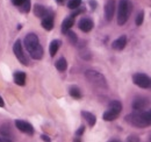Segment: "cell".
I'll list each match as a JSON object with an SVG mask.
<instances>
[{
    "label": "cell",
    "instance_id": "cell-1",
    "mask_svg": "<svg viewBox=\"0 0 151 142\" xmlns=\"http://www.w3.org/2000/svg\"><path fill=\"white\" fill-rule=\"evenodd\" d=\"M126 121L134 127L137 128H145L149 127L151 124V113L150 111H143V109H135L132 113L126 117Z\"/></svg>",
    "mask_w": 151,
    "mask_h": 142
},
{
    "label": "cell",
    "instance_id": "cell-2",
    "mask_svg": "<svg viewBox=\"0 0 151 142\" xmlns=\"http://www.w3.org/2000/svg\"><path fill=\"white\" fill-rule=\"evenodd\" d=\"M24 46L27 51L34 59H41L43 57V48L40 44V40L36 34L30 33L24 38Z\"/></svg>",
    "mask_w": 151,
    "mask_h": 142
},
{
    "label": "cell",
    "instance_id": "cell-3",
    "mask_svg": "<svg viewBox=\"0 0 151 142\" xmlns=\"http://www.w3.org/2000/svg\"><path fill=\"white\" fill-rule=\"evenodd\" d=\"M132 12V4L130 0H120L117 7V23L119 26L126 25Z\"/></svg>",
    "mask_w": 151,
    "mask_h": 142
},
{
    "label": "cell",
    "instance_id": "cell-4",
    "mask_svg": "<svg viewBox=\"0 0 151 142\" xmlns=\"http://www.w3.org/2000/svg\"><path fill=\"white\" fill-rule=\"evenodd\" d=\"M85 77L86 79L91 83L95 85L96 88H100V89H107V82H106V78L102 73L98 72L95 70H86L85 72Z\"/></svg>",
    "mask_w": 151,
    "mask_h": 142
},
{
    "label": "cell",
    "instance_id": "cell-5",
    "mask_svg": "<svg viewBox=\"0 0 151 142\" xmlns=\"http://www.w3.org/2000/svg\"><path fill=\"white\" fill-rule=\"evenodd\" d=\"M132 82L135 85H137L142 89H149L151 85L150 77L147 76L145 73H141V72L132 75Z\"/></svg>",
    "mask_w": 151,
    "mask_h": 142
},
{
    "label": "cell",
    "instance_id": "cell-6",
    "mask_svg": "<svg viewBox=\"0 0 151 142\" xmlns=\"http://www.w3.org/2000/svg\"><path fill=\"white\" fill-rule=\"evenodd\" d=\"M13 53L17 56V58L20 61L21 64L23 65H28L29 64V59L27 57V55L23 51V48H22V44H21V41L20 40H17V42L14 43L13 46Z\"/></svg>",
    "mask_w": 151,
    "mask_h": 142
},
{
    "label": "cell",
    "instance_id": "cell-7",
    "mask_svg": "<svg viewBox=\"0 0 151 142\" xmlns=\"http://www.w3.org/2000/svg\"><path fill=\"white\" fill-rule=\"evenodd\" d=\"M15 126H17V128L19 129L20 132H22V133H24L27 135H34V128L29 122L23 121V120H17Z\"/></svg>",
    "mask_w": 151,
    "mask_h": 142
},
{
    "label": "cell",
    "instance_id": "cell-8",
    "mask_svg": "<svg viewBox=\"0 0 151 142\" xmlns=\"http://www.w3.org/2000/svg\"><path fill=\"white\" fill-rule=\"evenodd\" d=\"M42 27L47 30H51L54 28V13L51 9H48L47 14L42 18Z\"/></svg>",
    "mask_w": 151,
    "mask_h": 142
},
{
    "label": "cell",
    "instance_id": "cell-9",
    "mask_svg": "<svg viewBox=\"0 0 151 142\" xmlns=\"http://www.w3.org/2000/svg\"><path fill=\"white\" fill-rule=\"evenodd\" d=\"M93 27H94V22L90 18H84L79 21V29L83 30L84 33L91 32L93 29Z\"/></svg>",
    "mask_w": 151,
    "mask_h": 142
},
{
    "label": "cell",
    "instance_id": "cell-10",
    "mask_svg": "<svg viewBox=\"0 0 151 142\" xmlns=\"http://www.w3.org/2000/svg\"><path fill=\"white\" fill-rule=\"evenodd\" d=\"M115 1L114 0H108L107 4L105 5V19L107 21H112L115 12Z\"/></svg>",
    "mask_w": 151,
    "mask_h": 142
},
{
    "label": "cell",
    "instance_id": "cell-11",
    "mask_svg": "<svg viewBox=\"0 0 151 142\" xmlns=\"http://www.w3.org/2000/svg\"><path fill=\"white\" fill-rule=\"evenodd\" d=\"M12 4L19 7L20 11L23 13H28L30 11V0H12Z\"/></svg>",
    "mask_w": 151,
    "mask_h": 142
},
{
    "label": "cell",
    "instance_id": "cell-12",
    "mask_svg": "<svg viewBox=\"0 0 151 142\" xmlns=\"http://www.w3.org/2000/svg\"><path fill=\"white\" fill-rule=\"evenodd\" d=\"M126 44H127V36L122 35L120 36L119 38H116L112 43V48L114 50H122V49H124Z\"/></svg>",
    "mask_w": 151,
    "mask_h": 142
},
{
    "label": "cell",
    "instance_id": "cell-13",
    "mask_svg": "<svg viewBox=\"0 0 151 142\" xmlns=\"http://www.w3.org/2000/svg\"><path fill=\"white\" fill-rule=\"evenodd\" d=\"M147 105H149V100L147 98H137L132 103V108L134 109H144Z\"/></svg>",
    "mask_w": 151,
    "mask_h": 142
},
{
    "label": "cell",
    "instance_id": "cell-14",
    "mask_svg": "<svg viewBox=\"0 0 151 142\" xmlns=\"http://www.w3.org/2000/svg\"><path fill=\"white\" fill-rule=\"evenodd\" d=\"M13 78H14V83L17 85L23 86L26 84V73L23 71H17V72H14Z\"/></svg>",
    "mask_w": 151,
    "mask_h": 142
},
{
    "label": "cell",
    "instance_id": "cell-15",
    "mask_svg": "<svg viewBox=\"0 0 151 142\" xmlns=\"http://www.w3.org/2000/svg\"><path fill=\"white\" fill-rule=\"evenodd\" d=\"M81 115H83V118L86 120V122L90 125L91 127L95 125L96 118H95V115L93 114V113H91V112H86V111H83V112H81Z\"/></svg>",
    "mask_w": 151,
    "mask_h": 142
},
{
    "label": "cell",
    "instance_id": "cell-16",
    "mask_svg": "<svg viewBox=\"0 0 151 142\" xmlns=\"http://www.w3.org/2000/svg\"><path fill=\"white\" fill-rule=\"evenodd\" d=\"M73 23H75V20L72 17H69V18H66L64 21H63V23H62V32L65 34L69 29H71L72 28V26H73Z\"/></svg>",
    "mask_w": 151,
    "mask_h": 142
},
{
    "label": "cell",
    "instance_id": "cell-17",
    "mask_svg": "<svg viewBox=\"0 0 151 142\" xmlns=\"http://www.w3.org/2000/svg\"><path fill=\"white\" fill-rule=\"evenodd\" d=\"M47 12H48V9L42 5H35V7H34V14H35V17L40 19L43 18L47 14Z\"/></svg>",
    "mask_w": 151,
    "mask_h": 142
},
{
    "label": "cell",
    "instance_id": "cell-18",
    "mask_svg": "<svg viewBox=\"0 0 151 142\" xmlns=\"http://www.w3.org/2000/svg\"><path fill=\"white\" fill-rule=\"evenodd\" d=\"M117 117H119V114L115 113L112 109H109V108L104 113V120H105V121H114Z\"/></svg>",
    "mask_w": 151,
    "mask_h": 142
},
{
    "label": "cell",
    "instance_id": "cell-19",
    "mask_svg": "<svg viewBox=\"0 0 151 142\" xmlns=\"http://www.w3.org/2000/svg\"><path fill=\"white\" fill-rule=\"evenodd\" d=\"M55 65H56L57 70L63 72V71L66 70V68H68V62H66V59H65L64 57H60L56 63H55Z\"/></svg>",
    "mask_w": 151,
    "mask_h": 142
},
{
    "label": "cell",
    "instance_id": "cell-20",
    "mask_svg": "<svg viewBox=\"0 0 151 142\" xmlns=\"http://www.w3.org/2000/svg\"><path fill=\"white\" fill-rule=\"evenodd\" d=\"M59 46H60V41L59 40H54L51 43H50V48H49V51H50V55L51 57H54L57 54L58 49H59Z\"/></svg>",
    "mask_w": 151,
    "mask_h": 142
},
{
    "label": "cell",
    "instance_id": "cell-21",
    "mask_svg": "<svg viewBox=\"0 0 151 142\" xmlns=\"http://www.w3.org/2000/svg\"><path fill=\"white\" fill-rule=\"evenodd\" d=\"M108 108L112 109V111H114L115 113L120 114L121 111H122V104H121L119 100H113V101L109 103V107H108Z\"/></svg>",
    "mask_w": 151,
    "mask_h": 142
},
{
    "label": "cell",
    "instance_id": "cell-22",
    "mask_svg": "<svg viewBox=\"0 0 151 142\" xmlns=\"http://www.w3.org/2000/svg\"><path fill=\"white\" fill-rule=\"evenodd\" d=\"M0 134L5 138H11L12 136V130H11V127L8 125H2L1 128H0Z\"/></svg>",
    "mask_w": 151,
    "mask_h": 142
},
{
    "label": "cell",
    "instance_id": "cell-23",
    "mask_svg": "<svg viewBox=\"0 0 151 142\" xmlns=\"http://www.w3.org/2000/svg\"><path fill=\"white\" fill-rule=\"evenodd\" d=\"M70 96L76 98V99H80L81 98V92H80V90L78 89L77 86H72L70 89Z\"/></svg>",
    "mask_w": 151,
    "mask_h": 142
},
{
    "label": "cell",
    "instance_id": "cell-24",
    "mask_svg": "<svg viewBox=\"0 0 151 142\" xmlns=\"http://www.w3.org/2000/svg\"><path fill=\"white\" fill-rule=\"evenodd\" d=\"M66 36H68V38H69V41H70V43H72V44H76L77 43V41H78V38H77V35H76L73 32H71L70 29L65 33Z\"/></svg>",
    "mask_w": 151,
    "mask_h": 142
},
{
    "label": "cell",
    "instance_id": "cell-25",
    "mask_svg": "<svg viewBox=\"0 0 151 142\" xmlns=\"http://www.w3.org/2000/svg\"><path fill=\"white\" fill-rule=\"evenodd\" d=\"M80 4H81V0H70L68 2V7L70 9H76V8L80 7Z\"/></svg>",
    "mask_w": 151,
    "mask_h": 142
},
{
    "label": "cell",
    "instance_id": "cell-26",
    "mask_svg": "<svg viewBox=\"0 0 151 142\" xmlns=\"http://www.w3.org/2000/svg\"><path fill=\"white\" fill-rule=\"evenodd\" d=\"M143 20H144V12H143V11H141V12L137 14V17H136V20H135V22H136V26H141V25L143 23Z\"/></svg>",
    "mask_w": 151,
    "mask_h": 142
},
{
    "label": "cell",
    "instance_id": "cell-27",
    "mask_svg": "<svg viewBox=\"0 0 151 142\" xmlns=\"http://www.w3.org/2000/svg\"><path fill=\"white\" fill-rule=\"evenodd\" d=\"M85 132V126H80L78 129H77V132H76V135L77 136H80V135H83V133Z\"/></svg>",
    "mask_w": 151,
    "mask_h": 142
},
{
    "label": "cell",
    "instance_id": "cell-28",
    "mask_svg": "<svg viewBox=\"0 0 151 142\" xmlns=\"http://www.w3.org/2000/svg\"><path fill=\"white\" fill-rule=\"evenodd\" d=\"M127 141H139V139H138V136H130L127 139Z\"/></svg>",
    "mask_w": 151,
    "mask_h": 142
},
{
    "label": "cell",
    "instance_id": "cell-29",
    "mask_svg": "<svg viewBox=\"0 0 151 142\" xmlns=\"http://www.w3.org/2000/svg\"><path fill=\"white\" fill-rule=\"evenodd\" d=\"M41 138H42V140H45V141H50V138H49V136H48V135H44V134H43V135H41Z\"/></svg>",
    "mask_w": 151,
    "mask_h": 142
},
{
    "label": "cell",
    "instance_id": "cell-30",
    "mask_svg": "<svg viewBox=\"0 0 151 142\" xmlns=\"http://www.w3.org/2000/svg\"><path fill=\"white\" fill-rule=\"evenodd\" d=\"M0 142H11V140L8 139V138H0Z\"/></svg>",
    "mask_w": 151,
    "mask_h": 142
},
{
    "label": "cell",
    "instance_id": "cell-31",
    "mask_svg": "<svg viewBox=\"0 0 151 142\" xmlns=\"http://www.w3.org/2000/svg\"><path fill=\"white\" fill-rule=\"evenodd\" d=\"M5 106V103H4V99L0 97V107H4Z\"/></svg>",
    "mask_w": 151,
    "mask_h": 142
},
{
    "label": "cell",
    "instance_id": "cell-32",
    "mask_svg": "<svg viewBox=\"0 0 151 142\" xmlns=\"http://www.w3.org/2000/svg\"><path fill=\"white\" fill-rule=\"evenodd\" d=\"M63 1H64V0H57L58 4H63Z\"/></svg>",
    "mask_w": 151,
    "mask_h": 142
}]
</instances>
